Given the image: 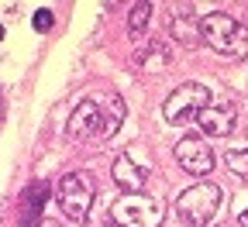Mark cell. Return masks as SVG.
Masks as SVG:
<instances>
[{
    "label": "cell",
    "instance_id": "cell-1",
    "mask_svg": "<svg viewBox=\"0 0 248 227\" xmlns=\"http://www.w3.org/2000/svg\"><path fill=\"white\" fill-rule=\"evenodd\" d=\"M121 121H124V104L117 96H90L69 114L66 135L79 145H100L121 127Z\"/></svg>",
    "mask_w": 248,
    "mask_h": 227
},
{
    "label": "cell",
    "instance_id": "cell-2",
    "mask_svg": "<svg viewBox=\"0 0 248 227\" xmlns=\"http://www.w3.org/2000/svg\"><path fill=\"white\" fill-rule=\"evenodd\" d=\"M200 38L217 55H228V59H245L248 55V28L238 24L228 14H207V17H200Z\"/></svg>",
    "mask_w": 248,
    "mask_h": 227
},
{
    "label": "cell",
    "instance_id": "cell-3",
    "mask_svg": "<svg viewBox=\"0 0 248 227\" xmlns=\"http://www.w3.org/2000/svg\"><path fill=\"white\" fill-rule=\"evenodd\" d=\"M221 207V186L217 182H197L186 193H179L176 200V220L186 224V227H207Z\"/></svg>",
    "mask_w": 248,
    "mask_h": 227
},
{
    "label": "cell",
    "instance_id": "cell-4",
    "mask_svg": "<svg viewBox=\"0 0 248 227\" xmlns=\"http://www.w3.org/2000/svg\"><path fill=\"white\" fill-rule=\"evenodd\" d=\"M59 210L66 213L69 224H86L90 207H93V179L86 172H69L59 182Z\"/></svg>",
    "mask_w": 248,
    "mask_h": 227
},
{
    "label": "cell",
    "instance_id": "cell-5",
    "mask_svg": "<svg viewBox=\"0 0 248 227\" xmlns=\"http://www.w3.org/2000/svg\"><path fill=\"white\" fill-rule=\"evenodd\" d=\"M110 217L117 227H159L162 224V203L145 193H124L110 207Z\"/></svg>",
    "mask_w": 248,
    "mask_h": 227
},
{
    "label": "cell",
    "instance_id": "cell-6",
    "mask_svg": "<svg viewBox=\"0 0 248 227\" xmlns=\"http://www.w3.org/2000/svg\"><path fill=\"white\" fill-rule=\"evenodd\" d=\"M210 107V90L203 83H179V90L169 93V100L162 107L169 124H190Z\"/></svg>",
    "mask_w": 248,
    "mask_h": 227
},
{
    "label": "cell",
    "instance_id": "cell-7",
    "mask_svg": "<svg viewBox=\"0 0 248 227\" xmlns=\"http://www.w3.org/2000/svg\"><path fill=\"white\" fill-rule=\"evenodd\" d=\"M176 162H179V169L190 172V176H207L214 169V151L200 135H186L176 145Z\"/></svg>",
    "mask_w": 248,
    "mask_h": 227
},
{
    "label": "cell",
    "instance_id": "cell-8",
    "mask_svg": "<svg viewBox=\"0 0 248 227\" xmlns=\"http://www.w3.org/2000/svg\"><path fill=\"white\" fill-rule=\"evenodd\" d=\"M197 124H200V131H207V135H214V138H224V135H231L234 131V124H238V107L234 104H210L200 117H197Z\"/></svg>",
    "mask_w": 248,
    "mask_h": 227
},
{
    "label": "cell",
    "instance_id": "cell-9",
    "mask_svg": "<svg viewBox=\"0 0 248 227\" xmlns=\"http://www.w3.org/2000/svg\"><path fill=\"white\" fill-rule=\"evenodd\" d=\"M110 172H114V182H117L124 193H141V189L148 186V169L138 166L135 158H117Z\"/></svg>",
    "mask_w": 248,
    "mask_h": 227
},
{
    "label": "cell",
    "instance_id": "cell-10",
    "mask_svg": "<svg viewBox=\"0 0 248 227\" xmlns=\"http://www.w3.org/2000/svg\"><path fill=\"white\" fill-rule=\"evenodd\" d=\"M169 48L162 45V42H152V45H145V48H138V55H135V62L145 69V73H159V69H166L169 66Z\"/></svg>",
    "mask_w": 248,
    "mask_h": 227
},
{
    "label": "cell",
    "instance_id": "cell-11",
    "mask_svg": "<svg viewBox=\"0 0 248 227\" xmlns=\"http://www.w3.org/2000/svg\"><path fill=\"white\" fill-rule=\"evenodd\" d=\"M148 21H152V4H135L131 14H128V35L131 38H141L148 31Z\"/></svg>",
    "mask_w": 248,
    "mask_h": 227
},
{
    "label": "cell",
    "instance_id": "cell-12",
    "mask_svg": "<svg viewBox=\"0 0 248 227\" xmlns=\"http://www.w3.org/2000/svg\"><path fill=\"white\" fill-rule=\"evenodd\" d=\"M45 200H48V186H45V182H31L28 197H24V213H28V224L38 217V210L45 207Z\"/></svg>",
    "mask_w": 248,
    "mask_h": 227
},
{
    "label": "cell",
    "instance_id": "cell-13",
    "mask_svg": "<svg viewBox=\"0 0 248 227\" xmlns=\"http://www.w3.org/2000/svg\"><path fill=\"white\" fill-rule=\"evenodd\" d=\"M228 169H231L238 179H245V182H248V148H238V151H231V155H228Z\"/></svg>",
    "mask_w": 248,
    "mask_h": 227
},
{
    "label": "cell",
    "instance_id": "cell-14",
    "mask_svg": "<svg viewBox=\"0 0 248 227\" xmlns=\"http://www.w3.org/2000/svg\"><path fill=\"white\" fill-rule=\"evenodd\" d=\"M52 21H55V17H52V11H38V14H35V28H38V31H48V28H52Z\"/></svg>",
    "mask_w": 248,
    "mask_h": 227
},
{
    "label": "cell",
    "instance_id": "cell-15",
    "mask_svg": "<svg viewBox=\"0 0 248 227\" xmlns=\"http://www.w3.org/2000/svg\"><path fill=\"white\" fill-rule=\"evenodd\" d=\"M241 224H245V227H248V210H245V213H241Z\"/></svg>",
    "mask_w": 248,
    "mask_h": 227
},
{
    "label": "cell",
    "instance_id": "cell-16",
    "mask_svg": "<svg viewBox=\"0 0 248 227\" xmlns=\"http://www.w3.org/2000/svg\"><path fill=\"white\" fill-rule=\"evenodd\" d=\"M0 42H4V24H0Z\"/></svg>",
    "mask_w": 248,
    "mask_h": 227
},
{
    "label": "cell",
    "instance_id": "cell-17",
    "mask_svg": "<svg viewBox=\"0 0 248 227\" xmlns=\"http://www.w3.org/2000/svg\"><path fill=\"white\" fill-rule=\"evenodd\" d=\"M100 227H117V224H100Z\"/></svg>",
    "mask_w": 248,
    "mask_h": 227
},
{
    "label": "cell",
    "instance_id": "cell-18",
    "mask_svg": "<svg viewBox=\"0 0 248 227\" xmlns=\"http://www.w3.org/2000/svg\"><path fill=\"white\" fill-rule=\"evenodd\" d=\"M0 117H4V107H0Z\"/></svg>",
    "mask_w": 248,
    "mask_h": 227
}]
</instances>
